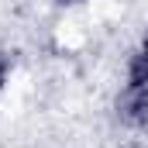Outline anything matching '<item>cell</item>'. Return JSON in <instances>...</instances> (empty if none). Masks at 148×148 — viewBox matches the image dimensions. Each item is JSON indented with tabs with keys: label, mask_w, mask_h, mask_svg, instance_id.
<instances>
[{
	"label": "cell",
	"mask_w": 148,
	"mask_h": 148,
	"mask_svg": "<svg viewBox=\"0 0 148 148\" xmlns=\"http://www.w3.org/2000/svg\"><path fill=\"white\" fill-rule=\"evenodd\" d=\"M7 83H10V55L0 52V93L7 90Z\"/></svg>",
	"instance_id": "obj_1"
}]
</instances>
